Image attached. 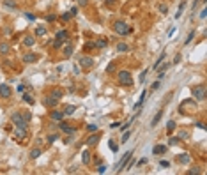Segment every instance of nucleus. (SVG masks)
I'll list each match as a JSON object with an SVG mask.
<instances>
[{
	"instance_id": "nucleus-8",
	"label": "nucleus",
	"mask_w": 207,
	"mask_h": 175,
	"mask_svg": "<svg viewBox=\"0 0 207 175\" xmlns=\"http://www.w3.org/2000/svg\"><path fill=\"white\" fill-rule=\"evenodd\" d=\"M11 122H12L14 126H28V122L23 120L21 112H12V113H11Z\"/></svg>"
},
{
	"instance_id": "nucleus-55",
	"label": "nucleus",
	"mask_w": 207,
	"mask_h": 175,
	"mask_svg": "<svg viewBox=\"0 0 207 175\" xmlns=\"http://www.w3.org/2000/svg\"><path fill=\"white\" fill-rule=\"evenodd\" d=\"M159 85H161V81H154V83H152V90H156V89H159Z\"/></svg>"
},
{
	"instance_id": "nucleus-58",
	"label": "nucleus",
	"mask_w": 207,
	"mask_h": 175,
	"mask_svg": "<svg viewBox=\"0 0 207 175\" xmlns=\"http://www.w3.org/2000/svg\"><path fill=\"white\" fill-rule=\"evenodd\" d=\"M195 126H197V127H200V129H206V124H204V122H197Z\"/></svg>"
},
{
	"instance_id": "nucleus-13",
	"label": "nucleus",
	"mask_w": 207,
	"mask_h": 175,
	"mask_svg": "<svg viewBox=\"0 0 207 175\" xmlns=\"http://www.w3.org/2000/svg\"><path fill=\"white\" fill-rule=\"evenodd\" d=\"M64 113L60 112V110H55V108H51V112H50V119L53 120V122H60V120H64Z\"/></svg>"
},
{
	"instance_id": "nucleus-43",
	"label": "nucleus",
	"mask_w": 207,
	"mask_h": 175,
	"mask_svg": "<svg viewBox=\"0 0 207 175\" xmlns=\"http://www.w3.org/2000/svg\"><path fill=\"white\" fill-rule=\"evenodd\" d=\"M122 133H124V131H122ZM129 136H131V131H128V129H126V133L122 135V142H128V140H129Z\"/></svg>"
},
{
	"instance_id": "nucleus-56",
	"label": "nucleus",
	"mask_w": 207,
	"mask_h": 175,
	"mask_svg": "<svg viewBox=\"0 0 207 175\" xmlns=\"http://www.w3.org/2000/svg\"><path fill=\"white\" fill-rule=\"evenodd\" d=\"M207 16V9H202V11H200V18H202V19H204V18H206Z\"/></svg>"
},
{
	"instance_id": "nucleus-49",
	"label": "nucleus",
	"mask_w": 207,
	"mask_h": 175,
	"mask_svg": "<svg viewBox=\"0 0 207 175\" xmlns=\"http://www.w3.org/2000/svg\"><path fill=\"white\" fill-rule=\"evenodd\" d=\"M108 147H110V149H112L113 152H117V149H119V147H117V145H115V143H113L112 140H110V143H108Z\"/></svg>"
},
{
	"instance_id": "nucleus-26",
	"label": "nucleus",
	"mask_w": 207,
	"mask_h": 175,
	"mask_svg": "<svg viewBox=\"0 0 207 175\" xmlns=\"http://www.w3.org/2000/svg\"><path fill=\"white\" fill-rule=\"evenodd\" d=\"M117 51L119 53H126V51H129V46L126 42H117Z\"/></svg>"
},
{
	"instance_id": "nucleus-2",
	"label": "nucleus",
	"mask_w": 207,
	"mask_h": 175,
	"mask_svg": "<svg viewBox=\"0 0 207 175\" xmlns=\"http://www.w3.org/2000/svg\"><path fill=\"white\" fill-rule=\"evenodd\" d=\"M113 32L117 34V35H128V34H131V27L124 21V19H117V21H113Z\"/></svg>"
},
{
	"instance_id": "nucleus-6",
	"label": "nucleus",
	"mask_w": 207,
	"mask_h": 175,
	"mask_svg": "<svg viewBox=\"0 0 207 175\" xmlns=\"http://www.w3.org/2000/svg\"><path fill=\"white\" fill-rule=\"evenodd\" d=\"M94 58L92 57H89V55H82L80 58H78V66L82 67V69H85V71H89V69H92L94 67Z\"/></svg>"
},
{
	"instance_id": "nucleus-61",
	"label": "nucleus",
	"mask_w": 207,
	"mask_h": 175,
	"mask_svg": "<svg viewBox=\"0 0 207 175\" xmlns=\"http://www.w3.org/2000/svg\"><path fill=\"white\" fill-rule=\"evenodd\" d=\"M119 126H120L119 122H113V124H110V127H112V129H115V127H119Z\"/></svg>"
},
{
	"instance_id": "nucleus-23",
	"label": "nucleus",
	"mask_w": 207,
	"mask_h": 175,
	"mask_svg": "<svg viewBox=\"0 0 207 175\" xmlns=\"http://www.w3.org/2000/svg\"><path fill=\"white\" fill-rule=\"evenodd\" d=\"M167 145H156L154 149H152V154H156V156H161V154H165L167 152Z\"/></svg>"
},
{
	"instance_id": "nucleus-44",
	"label": "nucleus",
	"mask_w": 207,
	"mask_h": 175,
	"mask_svg": "<svg viewBox=\"0 0 207 175\" xmlns=\"http://www.w3.org/2000/svg\"><path fill=\"white\" fill-rule=\"evenodd\" d=\"M62 44H64L62 41H58V39H55V42H53V48H55V50H58V48H62Z\"/></svg>"
},
{
	"instance_id": "nucleus-25",
	"label": "nucleus",
	"mask_w": 207,
	"mask_h": 175,
	"mask_svg": "<svg viewBox=\"0 0 207 175\" xmlns=\"http://www.w3.org/2000/svg\"><path fill=\"white\" fill-rule=\"evenodd\" d=\"M165 57H167V51H163V53H161V55L158 57V60L154 62V66H152V69H158V67H159V66L163 64V60H165Z\"/></svg>"
},
{
	"instance_id": "nucleus-30",
	"label": "nucleus",
	"mask_w": 207,
	"mask_h": 175,
	"mask_svg": "<svg viewBox=\"0 0 207 175\" xmlns=\"http://www.w3.org/2000/svg\"><path fill=\"white\" fill-rule=\"evenodd\" d=\"M21 99H23L25 103H28V104H34V103H35V99H34V97H32L30 94H27V92H25V94L21 96Z\"/></svg>"
},
{
	"instance_id": "nucleus-46",
	"label": "nucleus",
	"mask_w": 207,
	"mask_h": 175,
	"mask_svg": "<svg viewBox=\"0 0 207 175\" xmlns=\"http://www.w3.org/2000/svg\"><path fill=\"white\" fill-rule=\"evenodd\" d=\"M168 67H170V62H167V64H163V66H159L158 69H161L163 73H167V69H168Z\"/></svg>"
},
{
	"instance_id": "nucleus-52",
	"label": "nucleus",
	"mask_w": 207,
	"mask_h": 175,
	"mask_svg": "<svg viewBox=\"0 0 207 175\" xmlns=\"http://www.w3.org/2000/svg\"><path fill=\"white\" fill-rule=\"evenodd\" d=\"M179 62H181V53H177V55H175V58H174V62H172V64H179Z\"/></svg>"
},
{
	"instance_id": "nucleus-22",
	"label": "nucleus",
	"mask_w": 207,
	"mask_h": 175,
	"mask_svg": "<svg viewBox=\"0 0 207 175\" xmlns=\"http://www.w3.org/2000/svg\"><path fill=\"white\" fill-rule=\"evenodd\" d=\"M73 51H74V46H73V44H71V42H69V44H67V42H66V46H64V50H62V55H64V57H67V58H69V57H71V55H73Z\"/></svg>"
},
{
	"instance_id": "nucleus-45",
	"label": "nucleus",
	"mask_w": 207,
	"mask_h": 175,
	"mask_svg": "<svg viewBox=\"0 0 207 175\" xmlns=\"http://www.w3.org/2000/svg\"><path fill=\"white\" fill-rule=\"evenodd\" d=\"M4 4H5V5H7V7H12V9H16V4H14V2H12V0H5V2H4Z\"/></svg>"
},
{
	"instance_id": "nucleus-4",
	"label": "nucleus",
	"mask_w": 207,
	"mask_h": 175,
	"mask_svg": "<svg viewBox=\"0 0 207 175\" xmlns=\"http://www.w3.org/2000/svg\"><path fill=\"white\" fill-rule=\"evenodd\" d=\"M117 81H119V85H122V87H131V85H133V76H131L129 71L122 69V71L117 73Z\"/></svg>"
},
{
	"instance_id": "nucleus-40",
	"label": "nucleus",
	"mask_w": 207,
	"mask_h": 175,
	"mask_svg": "<svg viewBox=\"0 0 207 175\" xmlns=\"http://www.w3.org/2000/svg\"><path fill=\"white\" fill-rule=\"evenodd\" d=\"M21 115H23V120L25 122H30V119H32V113L30 112H21Z\"/></svg>"
},
{
	"instance_id": "nucleus-54",
	"label": "nucleus",
	"mask_w": 207,
	"mask_h": 175,
	"mask_svg": "<svg viewBox=\"0 0 207 175\" xmlns=\"http://www.w3.org/2000/svg\"><path fill=\"white\" fill-rule=\"evenodd\" d=\"M179 142H181L179 138H170V145H177Z\"/></svg>"
},
{
	"instance_id": "nucleus-47",
	"label": "nucleus",
	"mask_w": 207,
	"mask_h": 175,
	"mask_svg": "<svg viewBox=\"0 0 207 175\" xmlns=\"http://www.w3.org/2000/svg\"><path fill=\"white\" fill-rule=\"evenodd\" d=\"M159 166H161V168H170V163L163 159V161H159Z\"/></svg>"
},
{
	"instance_id": "nucleus-5",
	"label": "nucleus",
	"mask_w": 207,
	"mask_h": 175,
	"mask_svg": "<svg viewBox=\"0 0 207 175\" xmlns=\"http://www.w3.org/2000/svg\"><path fill=\"white\" fill-rule=\"evenodd\" d=\"M12 136H14L16 142H23V140L28 136V126H14Z\"/></svg>"
},
{
	"instance_id": "nucleus-59",
	"label": "nucleus",
	"mask_w": 207,
	"mask_h": 175,
	"mask_svg": "<svg viewBox=\"0 0 207 175\" xmlns=\"http://www.w3.org/2000/svg\"><path fill=\"white\" fill-rule=\"evenodd\" d=\"M27 18H28L30 21H32V19H35V16H34V14H30V12H27Z\"/></svg>"
},
{
	"instance_id": "nucleus-53",
	"label": "nucleus",
	"mask_w": 207,
	"mask_h": 175,
	"mask_svg": "<svg viewBox=\"0 0 207 175\" xmlns=\"http://www.w3.org/2000/svg\"><path fill=\"white\" fill-rule=\"evenodd\" d=\"M147 76V69H144L142 73H140V81H144V78Z\"/></svg>"
},
{
	"instance_id": "nucleus-62",
	"label": "nucleus",
	"mask_w": 207,
	"mask_h": 175,
	"mask_svg": "<svg viewBox=\"0 0 207 175\" xmlns=\"http://www.w3.org/2000/svg\"><path fill=\"white\" fill-rule=\"evenodd\" d=\"M94 165H101V159L99 158H94Z\"/></svg>"
},
{
	"instance_id": "nucleus-20",
	"label": "nucleus",
	"mask_w": 207,
	"mask_h": 175,
	"mask_svg": "<svg viewBox=\"0 0 207 175\" xmlns=\"http://www.w3.org/2000/svg\"><path fill=\"white\" fill-rule=\"evenodd\" d=\"M94 44H96L97 50H105V48L108 46V39H106V37H99L97 41H94Z\"/></svg>"
},
{
	"instance_id": "nucleus-15",
	"label": "nucleus",
	"mask_w": 207,
	"mask_h": 175,
	"mask_svg": "<svg viewBox=\"0 0 207 175\" xmlns=\"http://www.w3.org/2000/svg\"><path fill=\"white\" fill-rule=\"evenodd\" d=\"M37 60H39V55H37V53H32V51H30V53H25V55H23V62H25V64H34V62H37Z\"/></svg>"
},
{
	"instance_id": "nucleus-57",
	"label": "nucleus",
	"mask_w": 207,
	"mask_h": 175,
	"mask_svg": "<svg viewBox=\"0 0 207 175\" xmlns=\"http://www.w3.org/2000/svg\"><path fill=\"white\" fill-rule=\"evenodd\" d=\"M73 16H76V12H78V7H71V11H69Z\"/></svg>"
},
{
	"instance_id": "nucleus-18",
	"label": "nucleus",
	"mask_w": 207,
	"mask_h": 175,
	"mask_svg": "<svg viewBox=\"0 0 207 175\" xmlns=\"http://www.w3.org/2000/svg\"><path fill=\"white\" fill-rule=\"evenodd\" d=\"M48 96H51V97H55V99H58V101H60V99L64 97V90H62V89H58V87H53V89L50 90V94H48Z\"/></svg>"
},
{
	"instance_id": "nucleus-12",
	"label": "nucleus",
	"mask_w": 207,
	"mask_h": 175,
	"mask_svg": "<svg viewBox=\"0 0 207 175\" xmlns=\"http://www.w3.org/2000/svg\"><path fill=\"white\" fill-rule=\"evenodd\" d=\"M43 104L46 106V108H55L57 104H58V99H55V97H51V96H44L43 97Z\"/></svg>"
},
{
	"instance_id": "nucleus-11",
	"label": "nucleus",
	"mask_w": 207,
	"mask_h": 175,
	"mask_svg": "<svg viewBox=\"0 0 207 175\" xmlns=\"http://www.w3.org/2000/svg\"><path fill=\"white\" fill-rule=\"evenodd\" d=\"M11 96H12V89H11L7 83H2V85H0V97H2V99H9Z\"/></svg>"
},
{
	"instance_id": "nucleus-21",
	"label": "nucleus",
	"mask_w": 207,
	"mask_h": 175,
	"mask_svg": "<svg viewBox=\"0 0 207 175\" xmlns=\"http://www.w3.org/2000/svg\"><path fill=\"white\" fill-rule=\"evenodd\" d=\"M11 53V44L7 41H2L0 42V55H9Z\"/></svg>"
},
{
	"instance_id": "nucleus-34",
	"label": "nucleus",
	"mask_w": 207,
	"mask_h": 175,
	"mask_svg": "<svg viewBox=\"0 0 207 175\" xmlns=\"http://www.w3.org/2000/svg\"><path fill=\"white\" fill-rule=\"evenodd\" d=\"M200 174H202V170H200L198 166H195V168H191V170L186 172V175H200Z\"/></svg>"
},
{
	"instance_id": "nucleus-50",
	"label": "nucleus",
	"mask_w": 207,
	"mask_h": 175,
	"mask_svg": "<svg viewBox=\"0 0 207 175\" xmlns=\"http://www.w3.org/2000/svg\"><path fill=\"white\" fill-rule=\"evenodd\" d=\"M105 172H106V166L105 165H99L97 166V174H105Z\"/></svg>"
},
{
	"instance_id": "nucleus-33",
	"label": "nucleus",
	"mask_w": 207,
	"mask_h": 175,
	"mask_svg": "<svg viewBox=\"0 0 207 175\" xmlns=\"http://www.w3.org/2000/svg\"><path fill=\"white\" fill-rule=\"evenodd\" d=\"M115 67H117V64H115V62H110V64L106 66V73H108V74L115 73Z\"/></svg>"
},
{
	"instance_id": "nucleus-38",
	"label": "nucleus",
	"mask_w": 207,
	"mask_h": 175,
	"mask_svg": "<svg viewBox=\"0 0 207 175\" xmlns=\"http://www.w3.org/2000/svg\"><path fill=\"white\" fill-rule=\"evenodd\" d=\"M44 18H46V21H48V23H53V21L57 19V14H51V12H48Z\"/></svg>"
},
{
	"instance_id": "nucleus-37",
	"label": "nucleus",
	"mask_w": 207,
	"mask_h": 175,
	"mask_svg": "<svg viewBox=\"0 0 207 175\" xmlns=\"http://www.w3.org/2000/svg\"><path fill=\"white\" fill-rule=\"evenodd\" d=\"M158 11H159L161 14H167V12H168V5H165V4H159V5H158Z\"/></svg>"
},
{
	"instance_id": "nucleus-31",
	"label": "nucleus",
	"mask_w": 207,
	"mask_h": 175,
	"mask_svg": "<svg viewBox=\"0 0 207 175\" xmlns=\"http://www.w3.org/2000/svg\"><path fill=\"white\" fill-rule=\"evenodd\" d=\"M179 140H182V142H186V140H190V131H179V136H177Z\"/></svg>"
},
{
	"instance_id": "nucleus-14",
	"label": "nucleus",
	"mask_w": 207,
	"mask_h": 175,
	"mask_svg": "<svg viewBox=\"0 0 207 175\" xmlns=\"http://www.w3.org/2000/svg\"><path fill=\"white\" fill-rule=\"evenodd\" d=\"M82 163H83L85 166H89V165L92 163V152H90L89 149L82 151Z\"/></svg>"
},
{
	"instance_id": "nucleus-27",
	"label": "nucleus",
	"mask_w": 207,
	"mask_h": 175,
	"mask_svg": "<svg viewBox=\"0 0 207 175\" xmlns=\"http://www.w3.org/2000/svg\"><path fill=\"white\" fill-rule=\"evenodd\" d=\"M145 97H147V90H144V92H142V96H140V99H138V103L135 104V110H138V108H140V106L144 104V101H145Z\"/></svg>"
},
{
	"instance_id": "nucleus-24",
	"label": "nucleus",
	"mask_w": 207,
	"mask_h": 175,
	"mask_svg": "<svg viewBox=\"0 0 207 175\" xmlns=\"http://www.w3.org/2000/svg\"><path fill=\"white\" fill-rule=\"evenodd\" d=\"M74 110H76V106H74V104H66V106H64V110H62V113L69 117V115H73V113H74Z\"/></svg>"
},
{
	"instance_id": "nucleus-42",
	"label": "nucleus",
	"mask_w": 207,
	"mask_h": 175,
	"mask_svg": "<svg viewBox=\"0 0 207 175\" xmlns=\"http://www.w3.org/2000/svg\"><path fill=\"white\" fill-rule=\"evenodd\" d=\"M71 18H73V14H71V12H69V11H67V12H64V14H62V21H69V19H71Z\"/></svg>"
},
{
	"instance_id": "nucleus-32",
	"label": "nucleus",
	"mask_w": 207,
	"mask_h": 175,
	"mask_svg": "<svg viewBox=\"0 0 207 175\" xmlns=\"http://www.w3.org/2000/svg\"><path fill=\"white\" fill-rule=\"evenodd\" d=\"M34 34H35L37 37H41V35H44V34H46V28H44V27H35Z\"/></svg>"
},
{
	"instance_id": "nucleus-28",
	"label": "nucleus",
	"mask_w": 207,
	"mask_h": 175,
	"mask_svg": "<svg viewBox=\"0 0 207 175\" xmlns=\"http://www.w3.org/2000/svg\"><path fill=\"white\" fill-rule=\"evenodd\" d=\"M161 117H163V110H159V112L156 113V117L152 119V122H151V126H152V127H154V126H158V122L161 120Z\"/></svg>"
},
{
	"instance_id": "nucleus-10",
	"label": "nucleus",
	"mask_w": 207,
	"mask_h": 175,
	"mask_svg": "<svg viewBox=\"0 0 207 175\" xmlns=\"http://www.w3.org/2000/svg\"><path fill=\"white\" fill-rule=\"evenodd\" d=\"M58 129H60L62 133H66V135H74V133H76V127L69 126L66 120H60V122H58Z\"/></svg>"
},
{
	"instance_id": "nucleus-16",
	"label": "nucleus",
	"mask_w": 207,
	"mask_h": 175,
	"mask_svg": "<svg viewBox=\"0 0 207 175\" xmlns=\"http://www.w3.org/2000/svg\"><path fill=\"white\" fill-rule=\"evenodd\" d=\"M21 42H23V46H27V48H32V46L35 44V37H34V35H30V34H25Z\"/></svg>"
},
{
	"instance_id": "nucleus-17",
	"label": "nucleus",
	"mask_w": 207,
	"mask_h": 175,
	"mask_svg": "<svg viewBox=\"0 0 207 175\" xmlns=\"http://www.w3.org/2000/svg\"><path fill=\"white\" fill-rule=\"evenodd\" d=\"M177 163H179V165H190V163H191V156H190L188 152H182V154L177 156Z\"/></svg>"
},
{
	"instance_id": "nucleus-19",
	"label": "nucleus",
	"mask_w": 207,
	"mask_h": 175,
	"mask_svg": "<svg viewBox=\"0 0 207 175\" xmlns=\"http://www.w3.org/2000/svg\"><path fill=\"white\" fill-rule=\"evenodd\" d=\"M55 39H58V41H62V42H67V41H69V32H67V30H58V32L55 34Z\"/></svg>"
},
{
	"instance_id": "nucleus-39",
	"label": "nucleus",
	"mask_w": 207,
	"mask_h": 175,
	"mask_svg": "<svg viewBox=\"0 0 207 175\" xmlns=\"http://www.w3.org/2000/svg\"><path fill=\"white\" fill-rule=\"evenodd\" d=\"M193 37H195V30H191V32L188 34V37H186V41H184V44H190V42L193 41Z\"/></svg>"
},
{
	"instance_id": "nucleus-29",
	"label": "nucleus",
	"mask_w": 207,
	"mask_h": 175,
	"mask_svg": "<svg viewBox=\"0 0 207 175\" xmlns=\"http://www.w3.org/2000/svg\"><path fill=\"white\" fill-rule=\"evenodd\" d=\"M41 154H43V151H41V149H37V147H35V149H32V151H30V159H37Z\"/></svg>"
},
{
	"instance_id": "nucleus-35",
	"label": "nucleus",
	"mask_w": 207,
	"mask_h": 175,
	"mask_svg": "<svg viewBox=\"0 0 207 175\" xmlns=\"http://www.w3.org/2000/svg\"><path fill=\"white\" fill-rule=\"evenodd\" d=\"M175 127H177V124H175L174 120H170V122L167 124V131H168V133H172V131H175Z\"/></svg>"
},
{
	"instance_id": "nucleus-1",
	"label": "nucleus",
	"mask_w": 207,
	"mask_h": 175,
	"mask_svg": "<svg viewBox=\"0 0 207 175\" xmlns=\"http://www.w3.org/2000/svg\"><path fill=\"white\" fill-rule=\"evenodd\" d=\"M197 112H198L197 99L188 97V99L181 101V104H179V113H182V115H190V113H197Z\"/></svg>"
},
{
	"instance_id": "nucleus-3",
	"label": "nucleus",
	"mask_w": 207,
	"mask_h": 175,
	"mask_svg": "<svg viewBox=\"0 0 207 175\" xmlns=\"http://www.w3.org/2000/svg\"><path fill=\"white\" fill-rule=\"evenodd\" d=\"M191 94H193V99H197V101H206L207 99V85L206 83H198V85L191 87Z\"/></svg>"
},
{
	"instance_id": "nucleus-41",
	"label": "nucleus",
	"mask_w": 207,
	"mask_h": 175,
	"mask_svg": "<svg viewBox=\"0 0 207 175\" xmlns=\"http://www.w3.org/2000/svg\"><path fill=\"white\" fill-rule=\"evenodd\" d=\"M46 140H48V143H53V142H57V140H58V135H57V133H55V135H48V138H46Z\"/></svg>"
},
{
	"instance_id": "nucleus-36",
	"label": "nucleus",
	"mask_w": 207,
	"mask_h": 175,
	"mask_svg": "<svg viewBox=\"0 0 207 175\" xmlns=\"http://www.w3.org/2000/svg\"><path fill=\"white\" fill-rule=\"evenodd\" d=\"M87 131H89V133H96V131H99V126H97V124H89V126H87Z\"/></svg>"
},
{
	"instance_id": "nucleus-60",
	"label": "nucleus",
	"mask_w": 207,
	"mask_h": 175,
	"mask_svg": "<svg viewBox=\"0 0 207 175\" xmlns=\"http://www.w3.org/2000/svg\"><path fill=\"white\" fill-rule=\"evenodd\" d=\"M4 34L9 35V34H12V30H11V28H4Z\"/></svg>"
},
{
	"instance_id": "nucleus-9",
	"label": "nucleus",
	"mask_w": 207,
	"mask_h": 175,
	"mask_svg": "<svg viewBox=\"0 0 207 175\" xmlns=\"http://www.w3.org/2000/svg\"><path fill=\"white\" fill-rule=\"evenodd\" d=\"M99 140H101V133H99V131L90 133V136L85 140V145H87V147H94V145H97V143H99Z\"/></svg>"
},
{
	"instance_id": "nucleus-7",
	"label": "nucleus",
	"mask_w": 207,
	"mask_h": 175,
	"mask_svg": "<svg viewBox=\"0 0 207 175\" xmlns=\"http://www.w3.org/2000/svg\"><path fill=\"white\" fill-rule=\"evenodd\" d=\"M133 154H135L133 151H129V152H126V154H124V158H122V159H120V163L117 165V174H122V172L126 170V165H128V161L133 158Z\"/></svg>"
},
{
	"instance_id": "nucleus-51",
	"label": "nucleus",
	"mask_w": 207,
	"mask_h": 175,
	"mask_svg": "<svg viewBox=\"0 0 207 175\" xmlns=\"http://www.w3.org/2000/svg\"><path fill=\"white\" fill-rule=\"evenodd\" d=\"M87 4H89V0H78V5L80 7H87Z\"/></svg>"
},
{
	"instance_id": "nucleus-48",
	"label": "nucleus",
	"mask_w": 207,
	"mask_h": 175,
	"mask_svg": "<svg viewBox=\"0 0 207 175\" xmlns=\"http://www.w3.org/2000/svg\"><path fill=\"white\" fill-rule=\"evenodd\" d=\"M94 48H96L94 42H87V44H85V50H87V51H89V50H94Z\"/></svg>"
}]
</instances>
